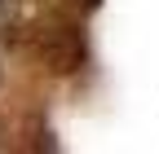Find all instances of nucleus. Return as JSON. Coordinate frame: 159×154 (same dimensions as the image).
<instances>
[{"label":"nucleus","mask_w":159,"mask_h":154,"mask_svg":"<svg viewBox=\"0 0 159 154\" xmlns=\"http://www.w3.org/2000/svg\"><path fill=\"white\" fill-rule=\"evenodd\" d=\"M40 53H44V62L53 71H75L80 57H84V40H80L71 27H53L44 40H40Z\"/></svg>","instance_id":"1"}]
</instances>
